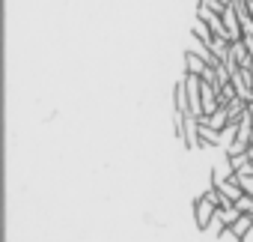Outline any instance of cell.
I'll return each instance as SVG.
<instances>
[{
	"mask_svg": "<svg viewBox=\"0 0 253 242\" xmlns=\"http://www.w3.org/2000/svg\"><path fill=\"white\" fill-rule=\"evenodd\" d=\"M173 102H176V111L179 114H191V99H188V84H185V75L176 81L173 87Z\"/></svg>",
	"mask_w": 253,
	"mask_h": 242,
	"instance_id": "3957f363",
	"label": "cell"
},
{
	"mask_svg": "<svg viewBox=\"0 0 253 242\" xmlns=\"http://www.w3.org/2000/svg\"><path fill=\"white\" fill-rule=\"evenodd\" d=\"M191 212H194V224L206 233V227L211 224V218H214L217 206H214L206 194H200V197H194V200H191Z\"/></svg>",
	"mask_w": 253,
	"mask_h": 242,
	"instance_id": "7a4b0ae2",
	"label": "cell"
},
{
	"mask_svg": "<svg viewBox=\"0 0 253 242\" xmlns=\"http://www.w3.org/2000/svg\"><path fill=\"white\" fill-rule=\"evenodd\" d=\"M191 33H194L197 39H203L206 45H211V42H214V33H211L209 21H206V18H200V15H194V21H191Z\"/></svg>",
	"mask_w": 253,
	"mask_h": 242,
	"instance_id": "8992f818",
	"label": "cell"
},
{
	"mask_svg": "<svg viewBox=\"0 0 253 242\" xmlns=\"http://www.w3.org/2000/svg\"><path fill=\"white\" fill-rule=\"evenodd\" d=\"M241 242H253V227H250V230H247V236H244V239H241Z\"/></svg>",
	"mask_w": 253,
	"mask_h": 242,
	"instance_id": "9c48e42d",
	"label": "cell"
},
{
	"mask_svg": "<svg viewBox=\"0 0 253 242\" xmlns=\"http://www.w3.org/2000/svg\"><path fill=\"white\" fill-rule=\"evenodd\" d=\"M250 153H253V138H250Z\"/></svg>",
	"mask_w": 253,
	"mask_h": 242,
	"instance_id": "8fae6325",
	"label": "cell"
},
{
	"mask_svg": "<svg viewBox=\"0 0 253 242\" xmlns=\"http://www.w3.org/2000/svg\"><path fill=\"white\" fill-rule=\"evenodd\" d=\"M235 96H238V90H235V84L229 81V84H223V87L217 90V105H220V108H226V105H229Z\"/></svg>",
	"mask_w": 253,
	"mask_h": 242,
	"instance_id": "52a82bcc",
	"label": "cell"
},
{
	"mask_svg": "<svg viewBox=\"0 0 253 242\" xmlns=\"http://www.w3.org/2000/svg\"><path fill=\"white\" fill-rule=\"evenodd\" d=\"M229 3H232V0H229Z\"/></svg>",
	"mask_w": 253,
	"mask_h": 242,
	"instance_id": "7c38bea8",
	"label": "cell"
},
{
	"mask_svg": "<svg viewBox=\"0 0 253 242\" xmlns=\"http://www.w3.org/2000/svg\"><path fill=\"white\" fill-rule=\"evenodd\" d=\"M226 230H229V227H226V221H223V218H220V215L214 212V218H211V224L206 227V233L217 239V236H226Z\"/></svg>",
	"mask_w": 253,
	"mask_h": 242,
	"instance_id": "ba28073f",
	"label": "cell"
},
{
	"mask_svg": "<svg viewBox=\"0 0 253 242\" xmlns=\"http://www.w3.org/2000/svg\"><path fill=\"white\" fill-rule=\"evenodd\" d=\"M209 66H211V63H209L206 57H200L197 51H191V48L185 51V72H194V75H203V72H206Z\"/></svg>",
	"mask_w": 253,
	"mask_h": 242,
	"instance_id": "277c9868",
	"label": "cell"
},
{
	"mask_svg": "<svg viewBox=\"0 0 253 242\" xmlns=\"http://www.w3.org/2000/svg\"><path fill=\"white\" fill-rule=\"evenodd\" d=\"M253 227V215H247V212H241V218L235 221V224H229V230H226V236H232L235 242H241L244 236H247V230Z\"/></svg>",
	"mask_w": 253,
	"mask_h": 242,
	"instance_id": "5b68a950",
	"label": "cell"
},
{
	"mask_svg": "<svg viewBox=\"0 0 253 242\" xmlns=\"http://www.w3.org/2000/svg\"><path fill=\"white\" fill-rule=\"evenodd\" d=\"M173 123H176V135L185 144V150H200L203 138H200V117L194 114H173Z\"/></svg>",
	"mask_w": 253,
	"mask_h": 242,
	"instance_id": "6da1fadb",
	"label": "cell"
},
{
	"mask_svg": "<svg viewBox=\"0 0 253 242\" xmlns=\"http://www.w3.org/2000/svg\"><path fill=\"white\" fill-rule=\"evenodd\" d=\"M247 114H250V120H253V105H250V102H247Z\"/></svg>",
	"mask_w": 253,
	"mask_h": 242,
	"instance_id": "30bf717a",
	"label": "cell"
}]
</instances>
